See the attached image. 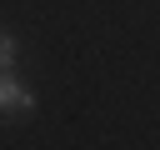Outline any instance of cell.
I'll use <instances>...</instances> for the list:
<instances>
[{"mask_svg": "<svg viewBox=\"0 0 160 150\" xmlns=\"http://www.w3.org/2000/svg\"><path fill=\"white\" fill-rule=\"evenodd\" d=\"M30 110H35V95L15 80V70L0 75V115H5V120H20V115H30Z\"/></svg>", "mask_w": 160, "mask_h": 150, "instance_id": "6da1fadb", "label": "cell"}, {"mask_svg": "<svg viewBox=\"0 0 160 150\" xmlns=\"http://www.w3.org/2000/svg\"><path fill=\"white\" fill-rule=\"evenodd\" d=\"M15 55H20V45H15V35L0 25V75H10V70H15Z\"/></svg>", "mask_w": 160, "mask_h": 150, "instance_id": "7a4b0ae2", "label": "cell"}]
</instances>
